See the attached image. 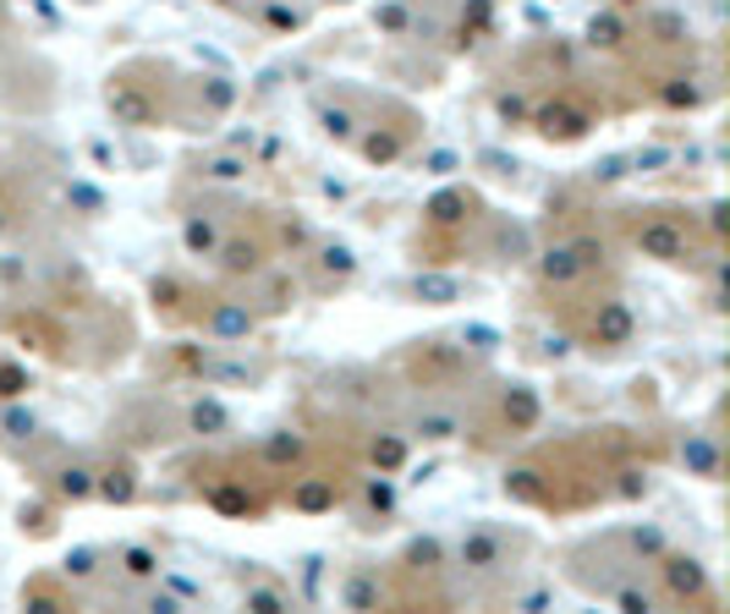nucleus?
<instances>
[{"label": "nucleus", "mask_w": 730, "mask_h": 614, "mask_svg": "<svg viewBox=\"0 0 730 614\" xmlns=\"http://www.w3.org/2000/svg\"><path fill=\"white\" fill-rule=\"evenodd\" d=\"M631 247L653 264H692L697 258V242H692V225L675 220V209H648L637 225H631Z\"/></svg>", "instance_id": "f03ea898"}, {"label": "nucleus", "mask_w": 730, "mask_h": 614, "mask_svg": "<svg viewBox=\"0 0 730 614\" xmlns=\"http://www.w3.org/2000/svg\"><path fill=\"white\" fill-rule=\"evenodd\" d=\"M7 412H0V433H7L12 444H23V439H34L39 433V422H34V412L28 406H18V401H0Z\"/></svg>", "instance_id": "e433bc0d"}, {"label": "nucleus", "mask_w": 730, "mask_h": 614, "mask_svg": "<svg viewBox=\"0 0 730 614\" xmlns=\"http://www.w3.org/2000/svg\"><path fill=\"white\" fill-rule=\"evenodd\" d=\"M533 127H538V138H549V143H577V138H588L593 111H588L577 94H555L549 105L533 111Z\"/></svg>", "instance_id": "423d86ee"}, {"label": "nucleus", "mask_w": 730, "mask_h": 614, "mask_svg": "<svg viewBox=\"0 0 730 614\" xmlns=\"http://www.w3.org/2000/svg\"><path fill=\"white\" fill-rule=\"evenodd\" d=\"M269 253H275V247H269L264 231H231V236H220V247H215L225 280H253L258 269H269Z\"/></svg>", "instance_id": "0eeeda50"}, {"label": "nucleus", "mask_w": 730, "mask_h": 614, "mask_svg": "<svg viewBox=\"0 0 730 614\" xmlns=\"http://www.w3.org/2000/svg\"><path fill=\"white\" fill-rule=\"evenodd\" d=\"M247 609H258V614H280V609H291V598H286L280 587H253V592H247Z\"/></svg>", "instance_id": "37998d69"}, {"label": "nucleus", "mask_w": 730, "mask_h": 614, "mask_svg": "<svg viewBox=\"0 0 730 614\" xmlns=\"http://www.w3.org/2000/svg\"><path fill=\"white\" fill-rule=\"evenodd\" d=\"M346 505H351V515H357L362 526H385V521L396 515V488H391V472H380V477H351Z\"/></svg>", "instance_id": "9b49d317"}, {"label": "nucleus", "mask_w": 730, "mask_h": 614, "mask_svg": "<svg viewBox=\"0 0 730 614\" xmlns=\"http://www.w3.org/2000/svg\"><path fill=\"white\" fill-rule=\"evenodd\" d=\"M253 7H258V28L264 34H297L308 23V12L291 7V0H253Z\"/></svg>", "instance_id": "a878e982"}, {"label": "nucleus", "mask_w": 730, "mask_h": 614, "mask_svg": "<svg viewBox=\"0 0 730 614\" xmlns=\"http://www.w3.org/2000/svg\"><path fill=\"white\" fill-rule=\"evenodd\" d=\"M258 461H264L269 472H297V466L308 461V439H302L297 428H275V433L258 444Z\"/></svg>", "instance_id": "dca6fc26"}, {"label": "nucleus", "mask_w": 730, "mask_h": 614, "mask_svg": "<svg viewBox=\"0 0 730 614\" xmlns=\"http://www.w3.org/2000/svg\"><path fill=\"white\" fill-rule=\"evenodd\" d=\"M626 548H631V554H637L642 565H653V559H659V554L670 548V537H664L659 526H631V532H626Z\"/></svg>", "instance_id": "4c0bfd02"}, {"label": "nucleus", "mask_w": 730, "mask_h": 614, "mask_svg": "<svg viewBox=\"0 0 730 614\" xmlns=\"http://www.w3.org/2000/svg\"><path fill=\"white\" fill-rule=\"evenodd\" d=\"M374 28H385V34H396V39H402V34L413 28V12L402 7V0H391V7H380V12H374Z\"/></svg>", "instance_id": "a19ab883"}, {"label": "nucleus", "mask_w": 730, "mask_h": 614, "mask_svg": "<svg viewBox=\"0 0 730 614\" xmlns=\"http://www.w3.org/2000/svg\"><path fill=\"white\" fill-rule=\"evenodd\" d=\"M346 488H351V477L340 472H302L297 483H291V510H302V515H324V510H335V505H346Z\"/></svg>", "instance_id": "9d476101"}, {"label": "nucleus", "mask_w": 730, "mask_h": 614, "mask_svg": "<svg viewBox=\"0 0 730 614\" xmlns=\"http://www.w3.org/2000/svg\"><path fill=\"white\" fill-rule=\"evenodd\" d=\"M23 395H28V368L0 362V401H23Z\"/></svg>", "instance_id": "79ce46f5"}, {"label": "nucleus", "mask_w": 730, "mask_h": 614, "mask_svg": "<svg viewBox=\"0 0 730 614\" xmlns=\"http://www.w3.org/2000/svg\"><path fill=\"white\" fill-rule=\"evenodd\" d=\"M478 215H484L478 193H467V187H445V193H434V198L424 204L429 242H418V258H429V264H456V258H451V253H456V236H462Z\"/></svg>", "instance_id": "f257e3e1"}, {"label": "nucleus", "mask_w": 730, "mask_h": 614, "mask_svg": "<svg viewBox=\"0 0 730 614\" xmlns=\"http://www.w3.org/2000/svg\"><path fill=\"white\" fill-rule=\"evenodd\" d=\"M615 7H637V0H615Z\"/></svg>", "instance_id": "603ef678"}, {"label": "nucleus", "mask_w": 730, "mask_h": 614, "mask_svg": "<svg viewBox=\"0 0 730 614\" xmlns=\"http://www.w3.org/2000/svg\"><path fill=\"white\" fill-rule=\"evenodd\" d=\"M187 428L193 433H220L225 428V406L220 401H193L187 406Z\"/></svg>", "instance_id": "58836bf2"}, {"label": "nucleus", "mask_w": 730, "mask_h": 614, "mask_svg": "<svg viewBox=\"0 0 730 614\" xmlns=\"http://www.w3.org/2000/svg\"><path fill=\"white\" fill-rule=\"evenodd\" d=\"M220 236H225V225L215 220V215H187L182 220V247L193 253V258H215V247H220Z\"/></svg>", "instance_id": "aec40b11"}, {"label": "nucleus", "mask_w": 730, "mask_h": 614, "mask_svg": "<svg viewBox=\"0 0 730 614\" xmlns=\"http://www.w3.org/2000/svg\"><path fill=\"white\" fill-rule=\"evenodd\" d=\"M23 609H72V598H67V587L56 581V576H34L28 587H23Z\"/></svg>", "instance_id": "2f4dec72"}, {"label": "nucleus", "mask_w": 730, "mask_h": 614, "mask_svg": "<svg viewBox=\"0 0 730 614\" xmlns=\"http://www.w3.org/2000/svg\"><path fill=\"white\" fill-rule=\"evenodd\" d=\"M209 7H220V12H247L253 0H209Z\"/></svg>", "instance_id": "3c124183"}, {"label": "nucleus", "mask_w": 730, "mask_h": 614, "mask_svg": "<svg viewBox=\"0 0 730 614\" xmlns=\"http://www.w3.org/2000/svg\"><path fill=\"white\" fill-rule=\"evenodd\" d=\"M56 494H61V499H72V505L94 499V466H83V461H67V466L56 472Z\"/></svg>", "instance_id": "c756f323"}, {"label": "nucleus", "mask_w": 730, "mask_h": 614, "mask_svg": "<svg viewBox=\"0 0 730 614\" xmlns=\"http://www.w3.org/2000/svg\"><path fill=\"white\" fill-rule=\"evenodd\" d=\"M517 543H522V537H506L500 526H467L462 543H456V559H462V570L500 576V570H511V548H517Z\"/></svg>", "instance_id": "7ed1b4c3"}, {"label": "nucleus", "mask_w": 730, "mask_h": 614, "mask_svg": "<svg viewBox=\"0 0 730 614\" xmlns=\"http://www.w3.org/2000/svg\"><path fill=\"white\" fill-rule=\"evenodd\" d=\"M489 231H495V258H500V264H517V258L528 253V231H522V225L489 220Z\"/></svg>", "instance_id": "c9c22d12"}, {"label": "nucleus", "mask_w": 730, "mask_h": 614, "mask_svg": "<svg viewBox=\"0 0 730 614\" xmlns=\"http://www.w3.org/2000/svg\"><path fill=\"white\" fill-rule=\"evenodd\" d=\"M280 242H286V247H313V231H308L302 220H286V225H280Z\"/></svg>", "instance_id": "09e8293b"}, {"label": "nucleus", "mask_w": 730, "mask_h": 614, "mask_svg": "<svg viewBox=\"0 0 730 614\" xmlns=\"http://www.w3.org/2000/svg\"><path fill=\"white\" fill-rule=\"evenodd\" d=\"M610 598H615L621 609H653V592H648V587H610Z\"/></svg>", "instance_id": "de8ad7c7"}, {"label": "nucleus", "mask_w": 730, "mask_h": 614, "mask_svg": "<svg viewBox=\"0 0 730 614\" xmlns=\"http://www.w3.org/2000/svg\"><path fill=\"white\" fill-rule=\"evenodd\" d=\"M413 368H429V384H434V379H451V373H462V368H467V357H462L451 340H418V351H413Z\"/></svg>", "instance_id": "6ab92c4d"}, {"label": "nucleus", "mask_w": 730, "mask_h": 614, "mask_svg": "<svg viewBox=\"0 0 730 614\" xmlns=\"http://www.w3.org/2000/svg\"><path fill=\"white\" fill-rule=\"evenodd\" d=\"M116 565H121L127 581H154V576H160V554H154L149 543H127V548L116 554Z\"/></svg>", "instance_id": "7c9ffc66"}, {"label": "nucleus", "mask_w": 730, "mask_h": 614, "mask_svg": "<svg viewBox=\"0 0 730 614\" xmlns=\"http://www.w3.org/2000/svg\"><path fill=\"white\" fill-rule=\"evenodd\" d=\"M413 297H424V302H456L462 286L456 280H440V275H424V280H413Z\"/></svg>", "instance_id": "ea45409f"}, {"label": "nucleus", "mask_w": 730, "mask_h": 614, "mask_svg": "<svg viewBox=\"0 0 730 614\" xmlns=\"http://www.w3.org/2000/svg\"><path fill=\"white\" fill-rule=\"evenodd\" d=\"M506 499H517V505H544V499H549V477H544L533 461H522V466L506 472Z\"/></svg>", "instance_id": "5701e85b"}, {"label": "nucleus", "mask_w": 730, "mask_h": 614, "mask_svg": "<svg viewBox=\"0 0 730 614\" xmlns=\"http://www.w3.org/2000/svg\"><path fill=\"white\" fill-rule=\"evenodd\" d=\"M253 280H258V308H253V313L280 318V313H291V308H297V297H302L297 275H286V269H258Z\"/></svg>", "instance_id": "4468645a"}, {"label": "nucleus", "mask_w": 730, "mask_h": 614, "mask_svg": "<svg viewBox=\"0 0 730 614\" xmlns=\"http://www.w3.org/2000/svg\"><path fill=\"white\" fill-rule=\"evenodd\" d=\"M357 275V258H351V247L346 242H318V291H329V286H346Z\"/></svg>", "instance_id": "412c9836"}, {"label": "nucleus", "mask_w": 730, "mask_h": 614, "mask_svg": "<svg viewBox=\"0 0 730 614\" xmlns=\"http://www.w3.org/2000/svg\"><path fill=\"white\" fill-rule=\"evenodd\" d=\"M198 176H204V182H215V187H231V182H242V176H247V160H242L236 149H220V154L198 160Z\"/></svg>", "instance_id": "bb28decb"}, {"label": "nucleus", "mask_w": 730, "mask_h": 614, "mask_svg": "<svg viewBox=\"0 0 730 614\" xmlns=\"http://www.w3.org/2000/svg\"><path fill=\"white\" fill-rule=\"evenodd\" d=\"M703 100H708V94H703L697 78H664V83H659V105H664V111H697Z\"/></svg>", "instance_id": "c85d7f7f"}, {"label": "nucleus", "mask_w": 730, "mask_h": 614, "mask_svg": "<svg viewBox=\"0 0 730 614\" xmlns=\"http://www.w3.org/2000/svg\"><path fill=\"white\" fill-rule=\"evenodd\" d=\"M369 461L380 472H402L407 466V433H374L369 439Z\"/></svg>", "instance_id": "f704fd0d"}, {"label": "nucleus", "mask_w": 730, "mask_h": 614, "mask_svg": "<svg viewBox=\"0 0 730 614\" xmlns=\"http://www.w3.org/2000/svg\"><path fill=\"white\" fill-rule=\"evenodd\" d=\"M708 231H714V242L725 236V204H708Z\"/></svg>", "instance_id": "8fccbe9b"}, {"label": "nucleus", "mask_w": 730, "mask_h": 614, "mask_svg": "<svg viewBox=\"0 0 730 614\" xmlns=\"http://www.w3.org/2000/svg\"><path fill=\"white\" fill-rule=\"evenodd\" d=\"M23 532H34V537H50V532H56V521H50V510H45V505H34V510L23 505Z\"/></svg>", "instance_id": "49530a36"}, {"label": "nucleus", "mask_w": 730, "mask_h": 614, "mask_svg": "<svg viewBox=\"0 0 730 614\" xmlns=\"http://www.w3.org/2000/svg\"><path fill=\"white\" fill-rule=\"evenodd\" d=\"M67 576H72V581H89V576H100V548H78V554L67 559Z\"/></svg>", "instance_id": "c03bdc74"}, {"label": "nucleus", "mask_w": 730, "mask_h": 614, "mask_svg": "<svg viewBox=\"0 0 730 614\" xmlns=\"http://www.w3.org/2000/svg\"><path fill=\"white\" fill-rule=\"evenodd\" d=\"M193 318H198V329H204L215 346H236V340H247V335H253V324H258V313H253L247 302H231V297L204 302Z\"/></svg>", "instance_id": "6e6552de"}, {"label": "nucleus", "mask_w": 730, "mask_h": 614, "mask_svg": "<svg viewBox=\"0 0 730 614\" xmlns=\"http://www.w3.org/2000/svg\"><path fill=\"white\" fill-rule=\"evenodd\" d=\"M538 417H544V401H538L533 384H506L500 390V428L506 433H528V428H538Z\"/></svg>", "instance_id": "ddd939ff"}, {"label": "nucleus", "mask_w": 730, "mask_h": 614, "mask_svg": "<svg viewBox=\"0 0 730 614\" xmlns=\"http://www.w3.org/2000/svg\"><path fill=\"white\" fill-rule=\"evenodd\" d=\"M105 105H111L116 127H138V132L160 127V100H154V94H143V83H132V78H111Z\"/></svg>", "instance_id": "1a4fd4ad"}, {"label": "nucleus", "mask_w": 730, "mask_h": 614, "mask_svg": "<svg viewBox=\"0 0 730 614\" xmlns=\"http://www.w3.org/2000/svg\"><path fill=\"white\" fill-rule=\"evenodd\" d=\"M149 297H154V308H160L165 318H193V313H198V308H187V302H198L193 286L176 280V275H160V280L149 286Z\"/></svg>", "instance_id": "4be33fe9"}, {"label": "nucleus", "mask_w": 730, "mask_h": 614, "mask_svg": "<svg viewBox=\"0 0 730 614\" xmlns=\"http://www.w3.org/2000/svg\"><path fill=\"white\" fill-rule=\"evenodd\" d=\"M318 132L329 143H351L357 138V111L346 100H318Z\"/></svg>", "instance_id": "393cba45"}, {"label": "nucleus", "mask_w": 730, "mask_h": 614, "mask_svg": "<svg viewBox=\"0 0 730 614\" xmlns=\"http://www.w3.org/2000/svg\"><path fill=\"white\" fill-rule=\"evenodd\" d=\"M198 105H204V121L209 116H225L236 105V83L231 78H198Z\"/></svg>", "instance_id": "72a5a7b5"}, {"label": "nucleus", "mask_w": 730, "mask_h": 614, "mask_svg": "<svg viewBox=\"0 0 730 614\" xmlns=\"http://www.w3.org/2000/svg\"><path fill=\"white\" fill-rule=\"evenodd\" d=\"M340 603H346V609H380V603H385V587H380V576H374V570H357V576L346 581Z\"/></svg>", "instance_id": "473e14b6"}, {"label": "nucleus", "mask_w": 730, "mask_h": 614, "mask_svg": "<svg viewBox=\"0 0 730 614\" xmlns=\"http://www.w3.org/2000/svg\"><path fill=\"white\" fill-rule=\"evenodd\" d=\"M94 499H105V505H132V499H138V466H132V461H116V466L94 472Z\"/></svg>", "instance_id": "a211bd4d"}, {"label": "nucleus", "mask_w": 730, "mask_h": 614, "mask_svg": "<svg viewBox=\"0 0 730 614\" xmlns=\"http://www.w3.org/2000/svg\"><path fill=\"white\" fill-rule=\"evenodd\" d=\"M538 280H544V286H577V280H582V264H577L571 242H560V247L538 253Z\"/></svg>", "instance_id": "b1692460"}, {"label": "nucleus", "mask_w": 730, "mask_h": 614, "mask_svg": "<svg viewBox=\"0 0 730 614\" xmlns=\"http://www.w3.org/2000/svg\"><path fill=\"white\" fill-rule=\"evenodd\" d=\"M631 335H637V313L621 302V297H604L599 308H593V318H588V329H582V340H588V351H626L631 346Z\"/></svg>", "instance_id": "39448f33"}, {"label": "nucleus", "mask_w": 730, "mask_h": 614, "mask_svg": "<svg viewBox=\"0 0 730 614\" xmlns=\"http://www.w3.org/2000/svg\"><path fill=\"white\" fill-rule=\"evenodd\" d=\"M413 143V127H369V132H357L351 149L369 160V165H396Z\"/></svg>", "instance_id": "f8f14e48"}, {"label": "nucleus", "mask_w": 730, "mask_h": 614, "mask_svg": "<svg viewBox=\"0 0 730 614\" xmlns=\"http://www.w3.org/2000/svg\"><path fill=\"white\" fill-rule=\"evenodd\" d=\"M462 433V412L456 406H418L413 422H407V439H424V444H445Z\"/></svg>", "instance_id": "2eb2a0df"}, {"label": "nucleus", "mask_w": 730, "mask_h": 614, "mask_svg": "<svg viewBox=\"0 0 730 614\" xmlns=\"http://www.w3.org/2000/svg\"><path fill=\"white\" fill-rule=\"evenodd\" d=\"M653 570H659L670 603H708V598H714V592H708V570H703L697 554H675V548H664V554L653 559Z\"/></svg>", "instance_id": "20e7f679"}, {"label": "nucleus", "mask_w": 730, "mask_h": 614, "mask_svg": "<svg viewBox=\"0 0 730 614\" xmlns=\"http://www.w3.org/2000/svg\"><path fill=\"white\" fill-rule=\"evenodd\" d=\"M681 466L692 472V477H703V483H719V433H686V444H681Z\"/></svg>", "instance_id": "f3484780"}, {"label": "nucleus", "mask_w": 730, "mask_h": 614, "mask_svg": "<svg viewBox=\"0 0 730 614\" xmlns=\"http://www.w3.org/2000/svg\"><path fill=\"white\" fill-rule=\"evenodd\" d=\"M621 477H626V483H615V499H642V494L653 488V483H648V472H637V466H626Z\"/></svg>", "instance_id": "a18cd8bd"}, {"label": "nucleus", "mask_w": 730, "mask_h": 614, "mask_svg": "<svg viewBox=\"0 0 730 614\" xmlns=\"http://www.w3.org/2000/svg\"><path fill=\"white\" fill-rule=\"evenodd\" d=\"M626 39H631V23H626L621 12H604V18L588 23V45H593V50H621Z\"/></svg>", "instance_id": "cd10ccee"}]
</instances>
